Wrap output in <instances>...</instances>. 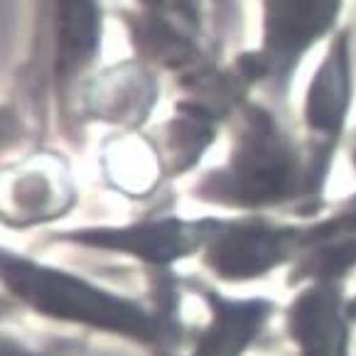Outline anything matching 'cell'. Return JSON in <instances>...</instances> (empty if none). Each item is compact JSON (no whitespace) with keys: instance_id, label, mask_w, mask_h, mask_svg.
Segmentation results:
<instances>
[{"instance_id":"cell-6","label":"cell","mask_w":356,"mask_h":356,"mask_svg":"<svg viewBox=\"0 0 356 356\" xmlns=\"http://www.w3.org/2000/svg\"><path fill=\"white\" fill-rule=\"evenodd\" d=\"M307 246V219L293 214H216L202 248L207 280L243 290L270 278H285Z\"/></svg>"},{"instance_id":"cell-9","label":"cell","mask_w":356,"mask_h":356,"mask_svg":"<svg viewBox=\"0 0 356 356\" xmlns=\"http://www.w3.org/2000/svg\"><path fill=\"white\" fill-rule=\"evenodd\" d=\"M280 305L278 322L295 356H354L356 280H305Z\"/></svg>"},{"instance_id":"cell-13","label":"cell","mask_w":356,"mask_h":356,"mask_svg":"<svg viewBox=\"0 0 356 356\" xmlns=\"http://www.w3.org/2000/svg\"><path fill=\"white\" fill-rule=\"evenodd\" d=\"M346 160H349L351 170L356 172V123H354V131H351L349 145H346Z\"/></svg>"},{"instance_id":"cell-2","label":"cell","mask_w":356,"mask_h":356,"mask_svg":"<svg viewBox=\"0 0 356 356\" xmlns=\"http://www.w3.org/2000/svg\"><path fill=\"white\" fill-rule=\"evenodd\" d=\"M226 152L192 177L187 197L216 214L307 209V165L293 108L248 96L226 123Z\"/></svg>"},{"instance_id":"cell-11","label":"cell","mask_w":356,"mask_h":356,"mask_svg":"<svg viewBox=\"0 0 356 356\" xmlns=\"http://www.w3.org/2000/svg\"><path fill=\"white\" fill-rule=\"evenodd\" d=\"M101 175L108 189L131 202L152 200L170 184L163 152L152 131L115 133L99 157Z\"/></svg>"},{"instance_id":"cell-5","label":"cell","mask_w":356,"mask_h":356,"mask_svg":"<svg viewBox=\"0 0 356 356\" xmlns=\"http://www.w3.org/2000/svg\"><path fill=\"white\" fill-rule=\"evenodd\" d=\"M108 0H37V35L27 72L35 74V108H52L57 131L74 140V99L104 52Z\"/></svg>"},{"instance_id":"cell-4","label":"cell","mask_w":356,"mask_h":356,"mask_svg":"<svg viewBox=\"0 0 356 356\" xmlns=\"http://www.w3.org/2000/svg\"><path fill=\"white\" fill-rule=\"evenodd\" d=\"M356 35L346 22L312 62L298 111V128L307 165L305 219L330 207V184L354 131Z\"/></svg>"},{"instance_id":"cell-1","label":"cell","mask_w":356,"mask_h":356,"mask_svg":"<svg viewBox=\"0 0 356 356\" xmlns=\"http://www.w3.org/2000/svg\"><path fill=\"white\" fill-rule=\"evenodd\" d=\"M145 275L147 293L131 295L59 263L0 246V298L22 312L126 341L147 356H182L194 330L184 317L189 283L179 270Z\"/></svg>"},{"instance_id":"cell-12","label":"cell","mask_w":356,"mask_h":356,"mask_svg":"<svg viewBox=\"0 0 356 356\" xmlns=\"http://www.w3.org/2000/svg\"><path fill=\"white\" fill-rule=\"evenodd\" d=\"M0 356H49V354L40 349V346L25 341L22 337L0 330Z\"/></svg>"},{"instance_id":"cell-7","label":"cell","mask_w":356,"mask_h":356,"mask_svg":"<svg viewBox=\"0 0 356 356\" xmlns=\"http://www.w3.org/2000/svg\"><path fill=\"white\" fill-rule=\"evenodd\" d=\"M214 221L216 211L179 214L172 209H160L128 221L49 229L44 243L133 261L145 273H165L179 270V266L200 258Z\"/></svg>"},{"instance_id":"cell-10","label":"cell","mask_w":356,"mask_h":356,"mask_svg":"<svg viewBox=\"0 0 356 356\" xmlns=\"http://www.w3.org/2000/svg\"><path fill=\"white\" fill-rule=\"evenodd\" d=\"M165 79L131 54L96 67L74 99V136L84 126H108L115 133L145 131L163 99Z\"/></svg>"},{"instance_id":"cell-8","label":"cell","mask_w":356,"mask_h":356,"mask_svg":"<svg viewBox=\"0 0 356 356\" xmlns=\"http://www.w3.org/2000/svg\"><path fill=\"white\" fill-rule=\"evenodd\" d=\"M79 204V184L62 150L40 147L0 165V226L8 231L47 229Z\"/></svg>"},{"instance_id":"cell-3","label":"cell","mask_w":356,"mask_h":356,"mask_svg":"<svg viewBox=\"0 0 356 356\" xmlns=\"http://www.w3.org/2000/svg\"><path fill=\"white\" fill-rule=\"evenodd\" d=\"M349 0H256V37L231 52L256 96L293 108L295 84L307 62L346 25Z\"/></svg>"}]
</instances>
